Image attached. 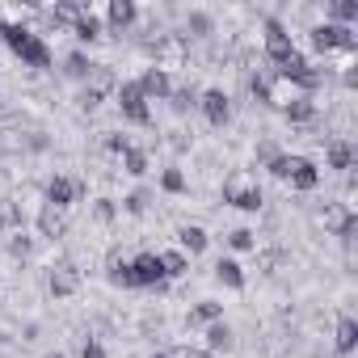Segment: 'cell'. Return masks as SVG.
Here are the masks:
<instances>
[{
	"label": "cell",
	"instance_id": "1",
	"mask_svg": "<svg viewBox=\"0 0 358 358\" xmlns=\"http://www.w3.org/2000/svg\"><path fill=\"white\" fill-rule=\"evenodd\" d=\"M224 203L236 207V211H262V207H266V194H262L257 173H249V169H232V173L224 177Z\"/></svg>",
	"mask_w": 358,
	"mask_h": 358
},
{
	"label": "cell",
	"instance_id": "2",
	"mask_svg": "<svg viewBox=\"0 0 358 358\" xmlns=\"http://www.w3.org/2000/svg\"><path fill=\"white\" fill-rule=\"evenodd\" d=\"M5 38V47L22 59V68H34V72H43V68H51V47L43 43V34L34 30V26H22V30H9V34H0Z\"/></svg>",
	"mask_w": 358,
	"mask_h": 358
},
{
	"label": "cell",
	"instance_id": "3",
	"mask_svg": "<svg viewBox=\"0 0 358 358\" xmlns=\"http://www.w3.org/2000/svg\"><path fill=\"white\" fill-rule=\"evenodd\" d=\"M291 55H299L291 26H282L278 17H262V59L270 64V72H274V68H282Z\"/></svg>",
	"mask_w": 358,
	"mask_h": 358
},
{
	"label": "cell",
	"instance_id": "4",
	"mask_svg": "<svg viewBox=\"0 0 358 358\" xmlns=\"http://www.w3.org/2000/svg\"><path fill=\"white\" fill-rule=\"evenodd\" d=\"M308 43H312L316 55L358 51V30H350V26H333V22H312V26H308Z\"/></svg>",
	"mask_w": 358,
	"mask_h": 358
},
{
	"label": "cell",
	"instance_id": "5",
	"mask_svg": "<svg viewBox=\"0 0 358 358\" xmlns=\"http://www.w3.org/2000/svg\"><path fill=\"white\" fill-rule=\"evenodd\" d=\"M114 106H118L122 122H135V127H152V122H156V110H152V101L143 97V89H139L135 80H118Z\"/></svg>",
	"mask_w": 358,
	"mask_h": 358
},
{
	"label": "cell",
	"instance_id": "6",
	"mask_svg": "<svg viewBox=\"0 0 358 358\" xmlns=\"http://www.w3.org/2000/svg\"><path fill=\"white\" fill-rule=\"evenodd\" d=\"M85 182L80 177H72V173H51L47 182H43V203L47 207H59V211H72V203H80L85 199Z\"/></svg>",
	"mask_w": 358,
	"mask_h": 358
},
{
	"label": "cell",
	"instance_id": "7",
	"mask_svg": "<svg viewBox=\"0 0 358 358\" xmlns=\"http://www.w3.org/2000/svg\"><path fill=\"white\" fill-rule=\"evenodd\" d=\"M80 287H85V270H80L72 257H64V262H55V266L47 270V291H51L55 299H72Z\"/></svg>",
	"mask_w": 358,
	"mask_h": 358
},
{
	"label": "cell",
	"instance_id": "8",
	"mask_svg": "<svg viewBox=\"0 0 358 358\" xmlns=\"http://www.w3.org/2000/svg\"><path fill=\"white\" fill-rule=\"evenodd\" d=\"M34 232H38V241H51V245H59V241L72 232V220H68V211L38 203V211H34Z\"/></svg>",
	"mask_w": 358,
	"mask_h": 358
},
{
	"label": "cell",
	"instance_id": "9",
	"mask_svg": "<svg viewBox=\"0 0 358 358\" xmlns=\"http://www.w3.org/2000/svg\"><path fill=\"white\" fill-rule=\"evenodd\" d=\"M127 270H131V287H148V291L152 287H164V270H160V257L152 249L127 257Z\"/></svg>",
	"mask_w": 358,
	"mask_h": 358
},
{
	"label": "cell",
	"instance_id": "10",
	"mask_svg": "<svg viewBox=\"0 0 358 358\" xmlns=\"http://www.w3.org/2000/svg\"><path fill=\"white\" fill-rule=\"evenodd\" d=\"M199 114L207 118V127H228L232 122V97L224 89H203L199 93Z\"/></svg>",
	"mask_w": 358,
	"mask_h": 358
},
{
	"label": "cell",
	"instance_id": "11",
	"mask_svg": "<svg viewBox=\"0 0 358 358\" xmlns=\"http://www.w3.org/2000/svg\"><path fill=\"white\" fill-rule=\"evenodd\" d=\"M194 345L207 350L211 358H220V354H232V350H236V333H232L228 320H215V324L203 329V337H194Z\"/></svg>",
	"mask_w": 358,
	"mask_h": 358
},
{
	"label": "cell",
	"instance_id": "12",
	"mask_svg": "<svg viewBox=\"0 0 358 358\" xmlns=\"http://www.w3.org/2000/svg\"><path fill=\"white\" fill-rule=\"evenodd\" d=\"M101 22H106V34H127V30L139 22V9L131 5V0H110Z\"/></svg>",
	"mask_w": 358,
	"mask_h": 358
},
{
	"label": "cell",
	"instance_id": "13",
	"mask_svg": "<svg viewBox=\"0 0 358 358\" xmlns=\"http://www.w3.org/2000/svg\"><path fill=\"white\" fill-rule=\"evenodd\" d=\"M177 34H182L186 43H207V38L215 34V17H211L207 9H190V13L182 17V30H177Z\"/></svg>",
	"mask_w": 358,
	"mask_h": 358
},
{
	"label": "cell",
	"instance_id": "14",
	"mask_svg": "<svg viewBox=\"0 0 358 358\" xmlns=\"http://www.w3.org/2000/svg\"><path fill=\"white\" fill-rule=\"evenodd\" d=\"M135 85L143 89V97H148V101H164V97L173 93V76H169V72H160V68H152V64L135 76Z\"/></svg>",
	"mask_w": 358,
	"mask_h": 358
},
{
	"label": "cell",
	"instance_id": "15",
	"mask_svg": "<svg viewBox=\"0 0 358 358\" xmlns=\"http://www.w3.org/2000/svg\"><path fill=\"white\" fill-rule=\"evenodd\" d=\"M324 164L333 173H350L354 169V143H350V135H333L324 143Z\"/></svg>",
	"mask_w": 358,
	"mask_h": 358
},
{
	"label": "cell",
	"instance_id": "16",
	"mask_svg": "<svg viewBox=\"0 0 358 358\" xmlns=\"http://www.w3.org/2000/svg\"><path fill=\"white\" fill-rule=\"evenodd\" d=\"M287 186L291 190H299V194H312L316 186H320V164L316 160H308V156H299V164L291 169V177H287Z\"/></svg>",
	"mask_w": 358,
	"mask_h": 358
},
{
	"label": "cell",
	"instance_id": "17",
	"mask_svg": "<svg viewBox=\"0 0 358 358\" xmlns=\"http://www.w3.org/2000/svg\"><path fill=\"white\" fill-rule=\"evenodd\" d=\"M80 89L106 101V97H114V89H118V76H114V68H110V64H93V72H89V80H85Z\"/></svg>",
	"mask_w": 358,
	"mask_h": 358
},
{
	"label": "cell",
	"instance_id": "18",
	"mask_svg": "<svg viewBox=\"0 0 358 358\" xmlns=\"http://www.w3.org/2000/svg\"><path fill=\"white\" fill-rule=\"evenodd\" d=\"M354 345H358V320H354L350 312H341V316H337V329H333V354L350 358Z\"/></svg>",
	"mask_w": 358,
	"mask_h": 358
},
{
	"label": "cell",
	"instance_id": "19",
	"mask_svg": "<svg viewBox=\"0 0 358 358\" xmlns=\"http://www.w3.org/2000/svg\"><path fill=\"white\" fill-rule=\"evenodd\" d=\"M215 320H224V303H220V299H199V303L186 312V324H190V329H207V324H215Z\"/></svg>",
	"mask_w": 358,
	"mask_h": 358
},
{
	"label": "cell",
	"instance_id": "20",
	"mask_svg": "<svg viewBox=\"0 0 358 358\" xmlns=\"http://www.w3.org/2000/svg\"><path fill=\"white\" fill-rule=\"evenodd\" d=\"M177 245H182L186 257H194V253H203V249L211 245V236H207L203 224H182V228H177Z\"/></svg>",
	"mask_w": 358,
	"mask_h": 358
},
{
	"label": "cell",
	"instance_id": "21",
	"mask_svg": "<svg viewBox=\"0 0 358 358\" xmlns=\"http://www.w3.org/2000/svg\"><path fill=\"white\" fill-rule=\"evenodd\" d=\"M164 101H169V110H173L177 118H186L190 110H199V89H194V85H177V80H173V93H169Z\"/></svg>",
	"mask_w": 358,
	"mask_h": 358
},
{
	"label": "cell",
	"instance_id": "22",
	"mask_svg": "<svg viewBox=\"0 0 358 358\" xmlns=\"http://www.w3.org/2000/svg\"><path fill=\"white\" fill-rule=\"evenodd\" d=\"M118 169H122L127 177H148V173H152V156H148V148H139V143H131V148L122 152V160H118Z\"/></svg>",
	"mask_w": 358,
	"mask_h": 358
},
{
	"label": "cell",
	"instance_id": "23",
	"mask_svg": "<svg viewBox=\"0 0 358 358\" xmlns=\"http://www.w3.org/2000/svg\"><path fill=\"white\" fill-rule=\"evenodd\" d=\"M5 249H9V257L13 262H22V266H30V257H34V249H38V241L26 232V228H17V232H9V241H5Z\"/></svg>",
	"mask_w": 358,
	"mask_h": 358
},
{
	"label": "cell",
	"instance_id": "24",
	"mask_svg": "<svg viewBox=\"0 0 358 358\" xmlns=\"http://www.w3.org/2000/svg\"><path fill=\"white\" fill-rule=\"evenodd\" d=\"M215 282H224V287H232V291H245V266H241L236 257H220V262H215Z\"/></svg>",
	"mask_w": 358,
	"mask_h": 358
},
{
	"label": "cell",
	"instance_id": "25",
	"mask_svg": "<svg viewBox=\"0 0 358 358\" xmlns=\"http://www.w3.org/2000/svg\"><path fill=\"white\" fill-rule=\"evenodd\" d=\"M156 257H160L164 282H169V278H186V274H190V257H186L182 249H164V253H156Z\"/></svg>",
	"mask_w": 358,
	"mask_h": 358
},
{
	"label": "cell",
	"instance_id": "26",
	"mask_svg": "<svg viewBox=\"0 0 358 358\" xmlns=\"http://www.w3.org/2000/svg\"><path fill=\"white\" fill-rule=\"evenodd\" d=\"M160 190H164V194H173V199H177V194H186V190H190V177H186V169H182V164H169V169H160Z\"/></svg>",
	"mask_w": 358,
	"mask_h": 358
},
{
	"label": "cell",
	"instance_id": "27",
	"mask_svg": "<svg viewBox=\"0 0 358 358\" xmlns=\"http://www.w3.org/2000/svg\"><path fill=\"white\" fill-rule=\"evenodd\" d=\"M17 228H26V211H22V203L17 199H0V232H17Z\"/></svg>",
	"mask_w": 358,
	"mask_h": 358
},
{
	"label": "cell",
	"instance_id": "28",
	"mask_svg": "<svg viewBox=\"0 0 358 358\" xmlns=\"http://www.w3.org/2000/svg\"><path fill=\"white\" fill-rule=\"evenodd\" d=\"M89 72H93V59H89V51H72L68 59H64V76L68 80H89Z\"/></svg>",
	"mask_w": 358,
	"mask_h": 358
},
{
	"label": "cell",
	"instance_id": "29",
	"mask_svg": "<svg viewBox=\"0 0 358 358\" xmlns=\"http://www.w3.org/2000/svg\"><path fill=\"white\" fill-rule=\"evenodd\" d=\"M106 278H110V287H122V291L131 287V270H127V257L118 249L106 257Z\"/></svg>",
	"mask_w": 358,
	"mask_h": 358
},
{
	"label": "cell",
	"instance_id": "30",
	"mask_svg": "<svg viewBox=\"0 0 358 358\" xmlns=\"http://www.w3.org/2000/svg\"><path fill=\"white\" fill-rule=\"evenodd\" d=\"M122 211H127V215H148V211H152V190H148V186H135V190L122 199Z\"/></svg>",
	"mask_w": 358,
	"mask_h": 358
},
{
	"label": "cell",
	"instance_id": "31",
	"mask_svg": "<svg viewBox=\"0 0 358 358\" xmlns=\"http://www.w3.org/2000/svg\"><path fill=\"white\" fill-rule=\"evenodd\" d=\"M228 249L232 253H253L257 249V232L253 228H232L228 232Z\"/></svg>",
	"mask_w": 358,
	"mask_h": 358
},
{
	"label": "cell",
	"instance_id": "32",
	"mask_svg": "<svg viewBox=\"0 0 358 358\" xmlns=\"http://www.w3.org/2000/svg\"><path fill=\"white\" fill-rule=\"evenodd\" d=\"M253 156H257V164H262V169H270V164L282 156V148H278L274 139H257V143H253Z\"/></svg>",
	"mask_w": 358,
	"mask_h": 358
},
{
	"label": "cell",
	"instance_id": "33",
	"mask_svg": "<svg viewBox=\"0 0 358 358\" xmlns=\"http://www.w3.org/2000/svg\"><path fill=\"white\" fill-rule=\"evenodd\" d=\"M93 220H97L101 228H110V224L118 220V203H114V199H97V203H93Z\"/></svg>",
	"mask_w": 358,
	"mask_h": 358
},
{
	"label": "cell",
	"instance_id": "34",
	"mask_svg": "<svg viewBox=\"0 0 358 358\" xmlns=\"http://www.w3.org/2000/svg\"><path fill=\"white\" fill-rule=\"evenodd\" d=\"M164 143H169L173 152H190V148H194V135H190L186 127H177V131H169V139H164Z\"/></svg>",
	"mask_w": 358,
	"mask_h": 358
},
{
	"label": "cell",
	"instance_id": "35",
	"mask_svg": "<svg viewBox=\"0 0 358 358\" xmlns=\"http://www.w3.org/2000/svg\"><path fill=\"white\" fill-rule=\"evenodd\" d=\"M80 358H110V354H106V345L97 337H85L80 341Z\"/></svg>",
	"mask_w": 358,
	"mask_h": 358
},
{
	"label": "cell",
	"instance_id": "36",
	"mask_svg": "<svg viewBox=\"0 0 358 358\" xmlns=\"http://www.w3.org/2000/svg\"><path fill=\"white\" fill-rule=\"evenodd\" d=\"M43 358H68V354H64V350H47Z\"/></svg>",
	"mask_w": 358,
	"mask_h": 358
},
{
	"label": "cell",
	"instance_id": "37",
	"mask_svg": "<svg viewBox=\"0 0 358 358\" xmlns=\"http://www.w3.org/2000/svg\"><path fill=\"white\" fill-rule=\"evenodd\" d=\"M148 358H169V354H164V350H156V354H148Z\"/></svg>",
	"mask_w": 358,
	"mask_h": 358
}]
</instances>
